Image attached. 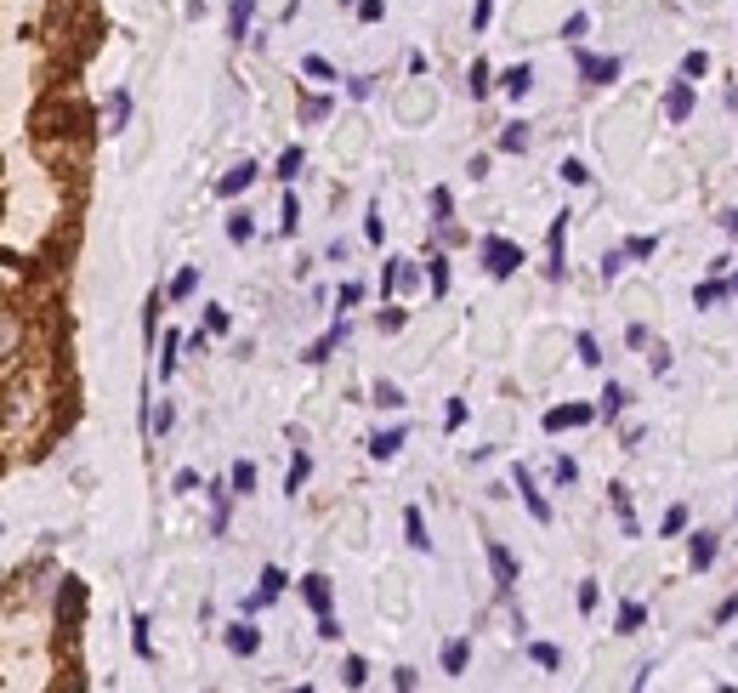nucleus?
Masks as SVG:
<instances>
[{
	"label": "nucleus",
	"instance_id": "nucleus-1",
	"mask_svg": "<svg viewBox=\"0 0 738 693\" xmlns=\"http://www.w3.org/2000/svg\"><path fill=\"white\" fill-rule=\"evenodd\" d=\"M483 267H489V279H511L523 267V250L511 245V239H500V233H489L483 239Z\"/></svg>",
	"mask_w": 738,
	"mask_h": 693
},
{
	"label": "nucleus",
	"instance_id": "nucleus-2",
	"mask_svg": "<svg viewBox=\"0 0 738 693\" xmlns=\"http://www.w3.org/2000/svg\"><path fill=\"white\" fill-rule=\"evenodd\" d=\"M574 69L591 86H608V80H619V57H597V52H585V46H574Z\"/></svg>",
	"mask_w": 738,
	"mask_h": 693
},
{
	"label": "nucleus",
	"instance_id": "nucleus-3",
	"mask_svg": "<svg viewBox=\"0 0 738 693\" xmlns=\"http://www.w3.org/2000/svg\"><path fill=\"white\" fill-rule=\"evenodd\" d=\"M585 421H597V409H591V404H557V409H545V432H568V427H585Z\"/></svg>",
	"mask_w": 738,
	"mask_h": 693
},
{
	"label": "nucleus",
	"instance_id": "nucleus-4",
	"mask_svg": "<svg viewBox=\"0 0 738 693\" xmlns=\"http://www.w3.org/2000/svg\"><path fill=\"white\" fill-rule=\"evenodd\" d=\"M716 557H721V540H716V534H710V529H704V534H693V540H687V569H693V574H704V569H710V563H716Z\"/></svg>",
	"mask_w": 738,
	"mask_h": 693
},
{
	"label": "nucleus",
	"instance_id": "nucleus-5",
	"mask_svg": "<svg viewBox=\"0 0 738 693\" xmlns=\"http://www.w3.org/2000/svg\"><path fill=\"white\" fill-rule=\"evenodd\" d=\"M80 614H86V586H80V580H63V591H57V620L80 625Z\"/></svg>",
	"mask_w": 738,
	"mask_h": 693
},
{
	"label": "nucleus",
	"instance_id": "nucleus-6",
	"mask_svg": "<svg viewBox=\"0 0 738 693\" xmlns=\"http://www.w3.org/2000/svg\"><path fill=\"white\" fill-rule=\"evenodd\" d=\"M284 586H290V580H284V569H262V586H256V591L245 597V614H262V608L273 603V597H279Z\"/></svg>",
	"mask_w": 738,
	"mask_h": 693
},
{
	"label": "nucleus",
	"instance_id": "nucleus-7",
	"mask_svg": "<svg viewBox=\"0 0 738 693\" xmlns=\"http://www.w3.org/2000/svg\"><path fill=\"white\" fill-rule=\"evenodd\" d=\"M511 483H517V495H523V506L534 512V523H551V506H545V495L534 489V478H528V466H517V472H511Z\"/></svg>",
	"mask_w": 738,
	"mask_h": 693
},
{
	"label": "nucleus",
	"instance_id": "nucleus-8",
	"mask_svg": "<svg viewBox=\"0 0 738 693\" xmlns=\"http://www.w3.org/2000/svg\"><path fill=\"white\" fill-rule=\"evenodd\" d=\"M489 569H494V586H500V591L517 586V557H511L500 540H489Z\"/></svg>",
	"mask_w": 738,
	"mask_h": 693
},
{
	"label": "nucleus",
	"instance_id": "nucleus-9",
	"mask_svg": "<svg viewBox=\"0 0 738 693\" xmlns=\"http://www.w3.org/2000/svg\"><path fill=\"white\" fill-rule=\"evenodd\" d=\"M301 597H307V608H313V614H335V591H330V580H324V574H307V580H301Z\"/></svg>",
	"mask_w": 738,
	"mask_h": 693
},
{
	"label": "nucleus",
	"instance_id": "nucleus-10",
	"mask_svg": "<svg viewBox=\"0 0 738 693\" xmlns=\"http://www.w3.org/2000/svg\"><path fill=\"white\" fill-rule=\"evenodd\" d=\"M256 177H262V171H256V165H233V171H228V177H222V182H216V194H222V199H239V194H245V188H250V182H256Z\"/></svg>",
	"mask_w": 738,
	"mask_h": 693
},
{
	"label": "nucleus",
	"instance_id": "nucleus-11",
	"mask_svg": "<svg viewBox=\"0 0 738 693\" xmlns=\"http://www.w3.org/2000/svg\"><path fill=\"white\" fill-rule=\"evenodd\" d=\"M228 654H239V659H250L256 654V648H262V631H256V625H228Z\"/></svg>",
	"mask_w": 738,
	"mask_h": 693
},
{
	"label": "nucleus",
	"instance_id": "nucleus-12",
	"mask_svg": "<svg viewBox=\"0 0 738 693\" xmlns=\"http://www.w3.org/2000/svg\"><path fill=\"white\" fill-rule=\"evenodd\" d=\"M404 438H409L404 427H387V432H375V438H369V455H375V461H392V455L404 449Z\"/></svg>",
	"mask_w": 738,
	"mask_h": 693
},
{
	"label": "nucleus",
	"instance_id": "nucleus-13",
	"mask_svg": "<svg viewBox=\"0 0 738 693\" xmlns=\"http://www.w3.org/2000/svg\"><path fill=\"white\" fill-rule=\"evenodd\" d=\"M18 347H23V324H18V313L0 307V358H12Z\"/></svg>",
	"mask_w": 738,
	"mask_h": 693
},
{
	"label": "nucleus",
	"instance_id": "nucleus-14",
	"mask_svg": "<svg viewBox=\"0 0 738 693\" xmlns=\"http://www.w3.org/2000/svg\"><path fill=\"white\" fill-rule=\"evenodd\" d=\"M687 114H693V86H670V91H665V120L682 125Z\"/></svg>",
	"mask_w": 738,
	"mask_h": 693
},
{
	"label": "nucleus",
	"instance_id": "nucleus-15",
	"mask_svg": "<svg viewBox=\"0 0 738 693\" xmlns=\"http://www.w3.org/2000/svg\"><path fill=\"white\" fill-rule=\"evenodd\" d=\"M404 534H409V546H415V551H432V534H426L421 506H409V512H404Z\"/></svg>",
	"mask_w": 738,
	"mask_h": 693
},
{
	"label": "nucleus",
	"instance_id": "nucleus-16",
	"mask_svg": "<svg viewBox=\"0 0 738 693\" xmlns=\"http://www.w3.org/2000/svg\"><path fill=\"white\" fill-rule=\"evenodd\" d=\"M228 495H233V483L228 489L211 483V534H228Z\"/></svg>",
	"mask_w": 738,
	"mask_h": 693
},
{
	"label": "nucleus",
	"instance_id": "nucleus-17",
	"mask_svg": "<svg viewBox=\"0 0 738 693\" xmlns=\"http://www.w3.org/2000/svg\"><path fill=\"white\" fill-rule=\"evenodd\" d=\"M466 659H472V642H466V637L443 642V671H449V676H460V671H466Z\"/></svg>",
	"mask_w": 738,
	"mask_h": 693
},
{
	"label": "nucleus",
	"instance_id": "nucleus-18",
	"mask_svg": "<svg viewBox=\"0 0 738 693\" xmlns=\"http://www.w3.org/2000/svg\"><path fill=\"white\" fill-rule=\"evenodd\" d=\"M341 341H347V324H335L330 336H324V341H313V347H307L301 358H307V364H324V358H330L335 347H341Z\"/></svg>",
	"mask_w": 738,
	"mask_h": 693
},
{
	"label": "nucleus",
	"instance_id": "nucleus-19",
	"mask_svg": "<svg viewBox=\"0 0 738 693\" xmlns=\"http://www.w3.org/2000/svg\"><path fill=\"white\" fill-rule=\"evenodd\" d=\"M528 86H534V69H528V63L506 69V80H500V91H506V97H528Z\"/></svg>",
	"mask_w": 738,
	"mask_h": 693
},
{
	"label": "nucleus",
	"instance_id": "nucleus-20",
	"mask_svg": "<svg viewBox=\"0 0 738 693\" xmlns=\"http://www.w3.org/2000/svg\"><path fill=\"white\" fill-rule=\"evenodd\" d=\"M125 120H131V91H114L108 97V131H125Z\"/></svg>",
	"mask_w": 738,
	"mask_h": 693
},
{
	"label": "nucleus",
	"instance_id": "nucleus-21",
	"mask_svg": "<svg viewBox=\"0 0 738 693\" xmlns=\"http://www.w3.org/2000/svg\"><path fill=\"white\" fill-rule=\"evenodd\" d=\"M642 620H648V608H642V603H619V637H636Z\"/></svg>",
	"mask_w": 738,
	"mask_h": 693
},
{
	"label": "nucleus",
	"instance_id": "nucleus-22",
	"mask_svg": "<svg viewBox=\"0 0 738 693\" xmlns=\"http://www.w3.org/2000/svg\"><path fill=\"white\" fill-rule=\"evenodd\" d=\"M307 472H313V455L301 449L296 461H290V478H284V495H301V483H307Z\"/></svg>",
	"mask_w": 738,
	"mask_h": 693
},
{
	"label": "nucleus",
	"instance_id": "nucleus-23",
	"mask_svg": "<svg viewBox=\"0 0 738 693\" xmlns=\"http://www.w3.org/2000/svg\"><path fill=\"white\" fill-rule=\"evenodd\" d=\"M250 12H256V0H233V12H228L233 40H245V35H250Z\"/></svg>",
	"mask_w": 738,
	"mask_h": 693
},
{
	"label": "nucleus",
	"instance_id": "nucleus-24",
	"mask_svg": "<svg viewBox=\"0 0 738 693\" xmlns=\"http://www.w3.org/2000/svg\"><path fill=\"white\" fill-rule=\"evenodd\" d=\"M500 148H506V154H528V125L511 120L506 131H500Z\"/></svg>",
	"mask_w": 738,
	"mask_h": 693
},
{
	"label": "nucleus",
	"instance_id": "nucleus-25",
	"mask_svg": "<svg viewBox=\"0 0 738 693\" xmlns=\"http://www.w3.org/2000/svg\"><path fill=\"white\" fill-rule=\"evenodd\" d=\"M301 165H307V154H301V148H284V154H279V171H273V177H279V182H296Z\"/></svg>",
	"mask_w": 738,
	"mask_h": 693
},
{
	"label": "nucleus",
	"instance_id": "nucleus-26",
	"mask_svg": "<svg viewBox=\"0 0 738 693\" xmlns=\"http://www.w3.org/2000/svg\"><path fill=\"white\" fill-rule=\"evenodd\" d=\"M131 648H137V659H154V637H148V614H137V620H131Z\"/></svg>",
	"mask_w": 738,
	"mask_h": 693
},
{
	"label": "nucleus",
	"instance_id": "nucleus-27",
	"mask_svg": "<svg viewBox=\"0 0 738 693\" xmlns=\"http://www.w3.org/2000/svg\"><path fill=\"white\" fill-rule=\"evenodd\" d=\"M194 290H199V267H182V273L171 279V302H188Z\"/></svg>",
	"mask_w": 738,
	"mask_h": 693
},
{
	"label": "nucleus",
	"instance_id": "nucleus-28",
	"mask_svg": "<svg viewBox=\"0 0 738 693\" xmlns=\"http://www.w3.org/2000/svg\"><path fill=\"white\" fill-rule=\"evenodd\" d=\"M625 404H631V387H619V381H608V387H602V415H619Z\"/></svg>",
	"mask_w": 738,
	"mask_h": 693
},
{
	"label": "nucleus",
	"instance_id": "nucleus-29",
	"mask_svg": "<svg viewBox=\"0 0 738 693\" xmlns=\"http://www.w3.org/2000/svg\"><path fill=\"white\" fill-rule=\"evenodd\" d=\"M228 239H233V245H250V239H256V222H250L245 211H233L228 216Z\"/></svg>",
	"mask_w": 738,
	"mask_h": 693
},
{
	"label": "nucleus",
	"instance_id": "nucleus-30",
	"mask_svg": "<svg viewBox=\"0 0 738 693\" xmlns=\"http://www.w3.org/2000/svg\"><path fill=\"white\" fill-rule=\"evenodd\" d=\"M176 358H182V336H165V353H159V381L176 375Z\"/></svg>",
	"mask_w": 738,
	"mask_h": 693
},
{
	"label": "nucleus",
	"instance_id": "nucleus-31",
	"mask_svg": "<svg viewBox=\"0 0 738 693\" xmlns=\"http://www.w3.org/2000/svg\"><path fill=\"white\" fill-rule=\"evenodd\" d=\"M233 495H256V466H250V461H239V466H233Z\"/></svg>",
	"mask_w": 738,
	"mask_h": 693
},
{
	"label": "nucleus",
	"instance_id": "nucleus-32",
	"mask_svg": "<svg viewBox=\"0 0 738 693\" xmlns=\"http://www.w3.org/2000/svg\"><path fill=\"white\" fill-rule=\"evenodd\" d=\"M528 659H534V665H545V671H557V665H563V654H557L551 642H528Z\"/></svg>",
	"mask_w": 738,
	"mask_h": 693
},
{
	"label": "nucleus",
	"instance_id": "nucleus-33",
	"mask_svg": "<svg viewBox=\"0 0 738 693\" xmlns=\"http://www.w3.org/2000/svg\"><path fill=\"white\" fill-rule=\"evenodd\" d=\"M409 285H415V267H409V262H392L387 267V296H392V290H409Z\"/></svg>",
	"mask_w": 738,
	"mask_h": 693
},
{
	"label": "nucleus",
	"instance_id": "nucleus-34",
	"mask_svg": "<svg viewBox=\"0 0 738 693\" xmlns=\"http://www.w3.org/2000/svg\"><path fill=\"white\" fill-rule=\"evenodd\" d=\"M727 290H733V285H716V279H704V285L693 290V307H716L721 296H727Z\"/></svg>",
	"mask_w": 738,
	"mask_h": 693
},
{
	"label": "nucleus",
	"instance_id": "nucleus-35",
	"mask_svg": "<svg viewBox=\"0 0 738 693\" xmlns=\"http://www.w3.org/2000/svg\"><path fill=\"white\" fill-rule=\"evenodd\" d=\"M614 512H619V529H625V534H636V512H631V495H625L619 483H614Z\"/></svg>",
	"mask_w": 738,
	"mask_h": 693
},
{
	"label": "nucleus",
	"instance_id": "nucleus-36",
	"mask_svg": "<svg viewBox=\"0 0 738 693\" xmlns=\"http://www.w3.org/2000/svg\"><path fill=\"white\" fill-rule=\"evenodd\" d=\"M369 398H375L381 409H404V392L392 387V381H375V392H369Z\"/></svg>",
	"mask_w": 738,
	"mask_h": 693
},
{
	"label": "nucleus",
	"instance_id": "nucleus-37",
	"mask_svg": "<svg viewBox=\"0 0 738 693\" xmlns=\"http://www.w3.org/2000/svg\"><path fill=\"white\" fill-rule=\"evenodd\" d=\"M426 279H432V296H443V290H449V262L432 256V262H426Z\"/></svg>",
	"mask_w": 738,
	"mask_h": 693
},
{
	"label": "nucleus",
	"instance_id": "nucleus-38",
	"mask_svg": "<svg viewBox=\"0 0 738 693\" xmlns=\"http://www.w3.org/2000/svg\"><path fill=\"white\" fill-rule=\"evenodd\" d=\"M341 682H347V688H364V682H369V665H364L358 654H352L347 665H341Z\"/></svg>",
	"mask_w": 738,
	"mask_h": 693
},
{
	"label": "nucleus",
	"instance_id": "nucleus-39",
	"mask_svg": "<svg viewBox=\"0 0 738 693\" xmlns=\"http://www.w3.org/2000/svg\"><path fill=\"white\" fill-rule=\"evenodd\" d=\"M563 182H568V188H585V182H591V165H585V160H563Z\"/></svg>",
	"mask_w": 738,
	"mask_h": 693
},
{
	"label": "nucleus",
	"instance_id": "nucleus-40",
	"mask_svg": "<svg viewBox=\"0 0 738 693\" xmlns=\"http://www.w3.org/2000/svg\"><path fill=\"white\" fill-rule=\"evenodd\" d=\"M171 421H176V409H171V404H159V409H148V432H159V438H165V432H171Z\"/></svg>",
	"mask_w": 738,
	"mask_h": 693
},
{
	"label": "nucleus",
	"instance_id": "nucleus-41",
	"mask_svg": "<svg viewBox=\"0 0 738 693\" xmlns=\"http://www.w3.org/2000/svg\"><path fill=\"white\" fill-rule=\"evenodd\" d=\"M466 86H472V97H489V86H494L489 63H472V80H466Z\"/></svg>",
	"mask_w": 738,
	"mask_h": 693
},
{
	"label": "nucleus",
	"instance_id": "nucleus-42",
	"mask_svg": "<svg viewBox=\"0 0 738 693\" xmlns=\"http://www.w3.org/2000/svg\"><path fill=\"white\" fill-rule=\"evenodd\" d=\"M625 262H631V250H608V256H602V279H619Z\"/></svg>",
	"mask_w": 738,
	"mask_h": 693
},
{
	"label": "nucleus",
	"instance_id": "nucleus-43",
	"mask_svg": "<svg viewBox=\"0 0 738 693\" xmlns=\"http://www.w3.org/2000/svg\"><path fill=\"white\" fill-rule=\"evenodd\" d=\"M449 205H455L449 188H432V222H449Z\"/></svg>",
	"mask_w": 738,
	"mask_h": 693
},
{
	"label": "nucleus",
	"instance_id": "nucleus-44",
	"mask_svg": "<svg viewBox=\"0 0 738 693\" xmlns=\"http://www.w3.org/2000/svg\"><path fill=\"white\" fill-rule=\"evenodd\" d=\"M296 216H301V205H296V194H284V211H279V228H284V233H296Z\"/></svg>",
	"mask_w": 738,
	"mask_h": 693
},
{
	"label": "nucleus",
	"instance_id": "nucleus-45",
	"mask_svg": "<svg viewBox=\"0 0 738 693\" xmlns=\"http://www.w3.org/2000/svg\"><path fill=\"white\" fill-rule=\"evenodd\" d=\"M574 347H580V364H602V353H597V336H591V330H585V336L574 341Z\"/></svg>",
	"mask_w": 738,
	"mask_h": 693
},
{
	"label": "nucleus",
	"instance_id": "nucleus-46",
	"mask_svg": "<svg viewBox=\"0 0 738 693\" xmlns=\"http://www.w3.org/2000/svg\"><path fill=\"white\" fill-rule=\"evenodd\" d=\"M324 114H330V97H307L301 103V120H324Z\"/></svg>",
	"mask_w": 738,
	"mask_h": 693
},
{
	"label": "nucleus",
	"instance_id": "nucleus-47",
	"mask_svg": "<svg viewBox=\"0 0 738 693\" xmlns=\"http://www.w3.org/2000/svg\"><path fill=\"white\" fill-rule=\"evenodd\" d=\"M364 239H369V245H381V239H387V222H381V211H369V222H364Z\"/></svg>",
	"mask_w": 738,
	"mask_h": 693
},
{
	"label": "nucleus",
	"instance_id": "nucleus-48",
	"mask_svg": "<svg viewBox=\"0 0 738 693\" xmlns=\"http://www.w3.org/2000/svg\"><path fill=\"white\" fill-rule=\"evenodd\" d=\"M301 69L313 74V80H335V69L324 63V57H301Z\"/></svg>",
	"mask_w": 738,
	"mask_h": 693
},
{
	"label": "nucleus",
	"instance_id": "nucleus-49",
	"mask_svg": "<svg viewBox=\"0 0 738 693\" xmlns=\"http://www.w3.org/2000/svg\"><path fill=\"white\" fill-rule=\"evenodd\" d=\"M228 313H222V307H211V313H205V330H211V336H228Z\"/></svg>",
	"mask_w": 738,
	"mask_h": 693
},
{
	"label": "nucleus",
	"instance_id": "nucleus-50",
	"mask_svg": "<svg viewBox=\"0 0 738 693\" xmlns=\"http://www.w3.org/2000/svg\"><path fill=\"white\" fill-rule=\"evenodd\" d=\"M704 69H710V57H704V52H687V63H682V74H687V80H699Z\"/></svg>",
	"mask_w": 738,
	"mask_h": 693
},
{
	"label": "nucleus",
	"instance_id": "nucleus-51",
	"mask_svg": "<svg viewBox=\"0 0 738 693\" xmlns=\"http://www.w3.org/2000/svg\"><path fill=\"white\" fill-rule=\"evenodd\" d=\"M358 18H364V23H381V18H387V6H381V0H358Z\"/></svg>",
	"mask_w": 738,
	"mask_h": 693
},
{
	"label": "nucleus",
	"instance_id": "nucleus-52",
	"mask_svg": "<svg viewBox=\"0 0 738 693\" xmlns=\"http://www.w3.org/2000/svg\"><path fill=\"white\" fill-rule=\"evenodd\" d=\"M687 529V506H670L665 512V534H682Z\"/></svg>",
	"mask_w": 738,
	"mask_h": 693
},
{
	"label": "nucleus",
	"instance_id": "nucleus-53",
	"mask_svg": "<svg viewBox=\"0 0 738 693\" xmlns=\"http://www.w3.org/2000/svg\"><path fill=\"white\" fill-rule=\"evenodd\" d=\"M364 302V285H358V279H347V285H341V307H358Z\"/></svg>",
	"mask_w": 738,
	"mask_h": 693
},
{
	"label": "nucleus",
	"instance_id": "nucleus-54",
	"mask_svg": "<svg viewBox=\"0 0 738 693\" xmlns=\"http://www.w3.org/2000/svg\"><path fill=\"white\" fill-rule=\"evenodd\" d=\"M551 472H557V483H580V466L568 461V455H563V461H557V466H551Z\"/></svg>",
	"mask_w": 738,
	"mask_h": 693
},
{
	"label": "nucleus",
	"instance_id": "nucleus-55",
	"mask_svg": "<svg viewBox=\"0 0 738 693\" xmlns=\"http://www.w3.org/2000/svg\"><path fill=\"white\" fill-rule=\"evenodd\" d=\"M381 330H387V336L392 330H404V307H387V313H381Z\"/></svg>",
	"mask_w": 738,
	"mask_h": 693
},
{
	"label": "nucleus",
	"instance_id": "nucleus-56",
	"mask_svg": "<svg viewBox=\"0 0 738 693\" xmlns=\"http://www.w3.org/2000/svg\"><path fill=\"white\" fill-rule=\"evenodd\" d=\"M494 18V0H477V12H472V29H489Z\"/></svg>",
	"mask_w": 738,
	"mask_h": 693
},
{
	"label": "nucleus",
	"instance_id": "nucleus-57",
	"mask_svg": "<svg viewBox=\"0 0 738 693\" xmlns=\"http://www.w3.org/2000/svg\"><path fill=\"white\" fill-rule=\"evenodd\" d=\"M591 608H597V586L585 580V586H580V614H591Z\"/></svg>",
	"mask_w": 738,
	"mask_h": 693
},
{
	"label": "nucleus",
	"instance_id": "nucleus-58",
	"mask_svg": "<svg viewBox=\"0 0 738 693\" xmlns=\"http://www.w3.org/2000/svg\"><path fill=\"white\" fill-rule=\"evenodd\" d=\"M563 35H568V40H580V35H585V12H574V18L563 23Z\"/></svg>",
	"mask_w": 738,
	"mask_h": 693
},
{
	"label": "nucleus",
	"instance_id": "nucleus-59",
	"mask_svg": "<svg viewBox=\"0 0 738 693\" xmlns=\"http://www.w3.org/2000/svg\"><path fill=\"white\" fill-rule=\"evenodd\" d=\"M625 250H631V256H653V250H659V239H631Z\"/></svg>",
	"mask_w": 738,
	"mask_h": 693
},
{
	"label": "nucleus",
	"instance_id": "nucleus-60",
	"mask_svg": "<svg viewBox=\"0 0 738 693\" xmlns=\"http://www.w3.org/2000/svg\"><path fill=\"white\" fill-rule=\"evenodd\" d=\"M733 614H738V591H733V597H727V603L716 608V625H727V620H733Z\"/></svg>",
	"mask_w": 738,
	"mask_h": 693
},
{
	"label": "nucleus",
	"instance_id": "nucleus-61",
	"mask_svg": "<svg viewBox=\"0 0 738 693\" xmlns=\"http://www.w3.org/2000/svg\"><path fill=\"white\" fill-rule=\"evenodd\" d=\"M721 228H727V233L738 239V211H721Z\"/></svg>",
	"mask_w": 738,
	"mask_h": 693
},
{
	"label": "nucleus",
	"instance_id": "nucleus-62",
	"mask_svg": "<svg viewBox=\"0 0 738 693\" xmlns=\"http://www.w3.org/2000/svg\"><path fill=\"white\" fill-rule=\"evenodd\" d=\"M733 296H738V273H733Z\"/></svg>",
	"mask_w": 738,
	"mask_h": 693
},
{
	"label": "nucleus",
	"instance_id": "nucleus-63",
	"mask_svg": "<svg viewBox=\"0 0 738 693\" xmlns=\"http://www.w3.org/2000/svg\"><path fill=\"white\" fill-rule=\"evenodd\" d=\"M341 6H358V0H341Z\"/></svg>",
	"mask_w": 738,
	"mask_h": 693
}]
</instances>
